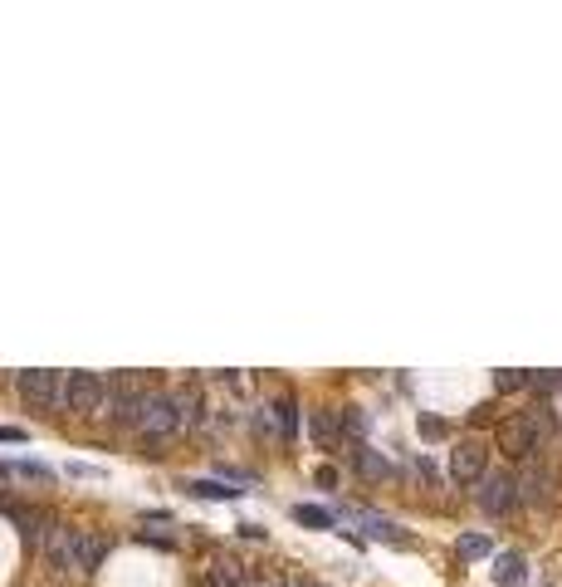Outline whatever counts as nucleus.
<instances>
[{
  "mask_svg": "<svg viewBox=\"0 0 562 587\" xmlns=\"http://www.w3.org/2000/svg\"><path fill=\"white\" fill-rule=\"evenodd\" d=\"M553 431V416H548V406H533V412L523 416H509L504 426H499V450L513 455V460H529L538 450V440Z\"/></svg>",
  "mask_w": 562,
  "mask_h": 587,
  "instance_id": "1",
  "label": "nucleus"
},
{
  "mask_svg": "<svg viewBox=\"0 0 562 587\" xmlns=\"http://www.w3.org/2000/svg\"><path fill=\"white\" fill-rule=\"evenodd\" d=\"M64 373H54V367H30V373L15 377L20 397H25V406H34V412H50V406H64Z\"/></svg>",
  "mask_w": 562,
  "mask_h": 587,
  "instance_id": "2",
  "label": "nucleus"
},
{
  "mask_svg": "<svg viewBox=\"0 0 562 587\" xmlns=\"http://www.w3.org/2000/svg\"><path fill=\"white\" fill-rule=\"evenodd\" d=\"M474 505H480L489 519H504V514L519 505V475H509V470L484 475V480L474 485Z\"/></svg>",
  "mask_w": 562,
  "mask_h": 587,
  "instance_id": "3",
  "label": "nucleus"
},
{
  "mask_svg": "<svg viewBox=\"0 0 562 587\" xmlns=\"http://www.w3.org/2000/svg\"><path fill=\"white\" fill-rule=\"evenodd\" d=\"M103 402H108V382L98 373H69L64 382V406L74 416H93V412H103Z\"/></svg>",
  "mask_w": 562,
  "mask_h": 587,
  "instance_id": "4",
  "label": "nucleus"
},
{
  "mask_svg": "<svg viewBox=\"0 0 562 587\" xmlns=\"http://www.w3.org/2000/svg\"><path fill=\"white\" fill-rule=\"evenodd\" d=\"M142 397H147V382L137 373H117L108 382V416H113V421H137Z\"/></svg>",
  "mask_w": 562,
  "mask_h": 587,
  "instance_id": "5",
  "label": "nucleus"
},
{
  "mask_svg": "<svg viewBox=\"0 0 562 587\" xmlns=\"http://www.w3.org/2000/svg\"><path fill=\"white\" fill-rule=\"evenodd\" d=\"M450 475H455L460 485H480L489 475V446L474 436H464L455 450H450Z\"/></svg>",
  "mask_w": 562,
  "mask_h": 587,
  "instance_id": "6",
  "label": "nucleus"
},
{
  "mask_svg": "<svg viewBox=\"0 0 562 587\" xmlns=\"http://www.w3.org/2000/svg\"><path fill=\"white\" fill-rule=\"evenodd\" d=\"M137 431H147V436H172V431H182L176 426V406H172L166 392H147V397H142Z\"/></svg>",
  "mask_w": 562,
  "mask_h": 587,
  "instance_id": "7",
  "label": "nucleus"
},
{
  "mask_svg": "<svg viewBox=\"0 0 562 587\" xmlns=\"http://www.w3.org/2000/svg\"><path fill=\"white\" fill-rule=\"evenodd\" d=\"M103 558H108V544H103V538L89 534V529H79V534H74V573H93Z\"/></svg>",
  "mask_w": 562,
  "mask_h": 587,
  "instance_id": "8",
  "label": "nucleus"
},
{
  "mask_svg": "<svg viewBox=\"0 0 562 587\" xmlns=\"http://www.w3.org/2000/svg\"><path fill=\"white\" fill-rule=\"evenodd\" d=\"M172 406H176V426H186V431H196L201 421H206V402H201V387L172 392Z\"/></svg>",
  "mask_w": 562,
  "mask_h": 587,
  "instance_id": "9",
  "label": "nucleus"
},
{
  "mask_svg": "<svg viewBox=\"0 0 562 587\" xmlns=\"http://www.w3.org/2000/svg\"><path fill=\"white\" fill-rule=\"evenodd\" d=\"M245 578L249 573L235 558H211V568H206V587H245Z\"/></svg>",
  "mask_w": 562,
  "mask_h": 587,
  "instance_id": "10",
  "label": "nucleus"
},
{
  "mask_svg": "<svg viewBox=\"0 0 562 587\" xmlns=\"http://www.w3.org/2000/svg\"><path fill=\"white\" fill-rule=\"evenodd\" d=\"M523 578H529V563H523V554H499L494 558V582L499 587H519Z\"/></svg>",
  "mask_w": 562,
  "mask_h": 587,
  "instance_id": "11",
  "label": "nucleus"
},
{
  "mask_svg": "<svg viewBox=\"0 0 562 587\" xmlns=\"http://www.w3.org/2000/svg\"><path fill=\"white\" fill-rule=\"evenodd\" d=\"M548 495H553V475H548V470H538V465H533V470L519 480V499H529V505H543Z\"/></svg>",
  "mask_w": 562,
  "mask_h": 587,
  "instance_id": "12",
  "label": "nucleus"
},
{
  "mask_svg": "<svg viewBox=\"0 0 562 587\" xmlns=\"http://www.w3.org/2000/svg\"><path fill=\"white\" fill-rule=\"evenodd\" d=\"M352 465H357V475H367V480H387V475H391L387 455H377L372 446H357L352 450Z\"/></svg>",
  "mask_w": 562,
  "mask_h": 587,
  "instance_id": "13",
  "label": "nucleus"
},
{
  "mask_svg": "<svg viewBox=\"0 0 562 587\" xmlns=\"http://www.w3.org/2000/svg\"><path fill=\"white\" fill-rule=\"evenodd\" d=\"M308 431H314L318 446H338L342 421H338V412H314V416H308Z\"/></svg>",
  "mask_w": 562,
  "mask_h": 587,
  "instance_id": "14",
  "label": "nucleus"
},
{
  "mask_svg": "<svg viewBox=\"0 0 562 587\" xmlns=\"http://www.w3.org/2000/svg\"><path fill=\"white\" fill-rule=\"evenodd\" d=\"M348 519H357L372 538H401V529L391 519H381V514H367V509H348Z\"/></svg>",
  "mask_w": 562,
  "mask_h": 587,
  "instance_id": "15",
  "label": "nucleus"
},
{
  "mask_svg": "<svg viewBox=\"0 0 562 587\" xmlns=\"http://www.w3.org/2000/svg\"><path fill=\"white\" fill-rule=\"evenodd\" d=\"M186 489L201 499H240V489H230L225 480H186Z\"/></svg>",
  "mask_w": 562,
  "mask_h": 587,
  "instance_id": "16",
  "label": "nucleus"
},
{
  "mask_svg": "<svg viewBox=\"0 0 562 587\" xmlns=\"http://www.w3.org/2000/svg\"><path fill=\"white\" fill-rule=\"evenodd\" d=\"M294 519L308 524V529H333V509H318V505H298Z\"/></svg>",
  "mask_w": 562,
  "mask_h": 587,
  "instance_id": "17",
  "label": "nucleus"
},
{
  "mask_svg": "<svg viewBox=\"0 0 562 587\" xmlns=\"http://www.w3.org/2000/svg\"><path fill=\"white\" fill-rule=\"evenodd\" d=\"M455 554L460 558H489V554H494V544H489L484 534H464L460 544H455Z\"/></svg>",
  "mask_w": 562,
  "mask_h": 587,
  "instance_id": "18",
  "label": "nucleus"
},
{
  "mask_svg": "<svg viewBox=\"0 0 562 587\" xmlns=\"http://www.w3.org/2000/svg\"><path fill=\"white\" fill-rule=\"evenodd\" d=\"M533 382V373H519V367H504V373H494V387L499 392H523Z\"/></svg>",
  "mask_w": 562,
  "mask_h": 587,
  "instance_id": "19",
  "label": "nucleus"
},
{
  "mask_svg": "<svg viewBox=\"0 0 562 587\" xmlns=\"http://www.w3.org/2000/svg\"><path fill=\"white\" fill-rule=\"evenodd\" d=\"M279 426H284V436H294V431H298V406L289 397L279 402Z\"/></svg>",
  "mask_w": 562,
  "mask_h": 587,
  "instance_id": "20",
  "label": "nucleus"
},
{
  "mask_svg": "<svg viewBox=\"0 0 562 587\" xmlns=\"http://www.w3.org/2000/svg\"><path fill=\"white\" fill-rule=\"evenodd\" d=\"M338 421H342V426H348V431H352V436H362V431H367V416H362V412H357V406H348V412H338Z\"/></svg>",
  "mask_w": 562,
  "mask_h": 587,
  "instance_id": "21",
  "label": "nucleus"
},
{
  "mask_svg": "<svg viewBox=\"0 0 562 587\" xmlns=\"http://www.w3.org/2000/svg\"><path fill=\"white\" fill-rule=\"evenodd\" d=\"M245 587H284V582L274 578V573H249V578H245Z\"/></svg>",
  "mask_w": 562,
  "mask_h": 587,
  "instance_id": "22",
  "label": "nucleus"
},
{
  "mask_svg": "<svg viewBox=\"0 0 562 587\" xmlns=\"http://www.w3.org/2000/svg\"><path fill=\"white\" fill-rule=\"evenodd\" d=\"M421 436H445V421H436V416H421Z\"/></svg>",
  "mask_w": 562,
  "mask_h": 587,
  "instance_id": "23",
  "label": "nucleus"
},
{
  "mask_svg": "<svg viewBox=\"0 0 562 587\" xmlns=\"http://www.w3.org/2000/svg\"><path fill=\"white\" fill-rule=\"evenodd\" d=\"M69 475H74V480H98L103 470H93V465H69Z\"/></svg>",
  "mask_w": 562,
  "mask_h": 587,
  "instance_id": "24",
  "label": "nucleus"
},
{
  "mask_svg": "<svg viewBox=\"0 0 562 587\" xmlns=\"http://www.w3.org/2000/svg\"><path fill=\"white\" fill-rule=\"evenodd\" d=\"M318 485L333 489V485H338V470H333V465H323V470H318Z\"/></svg>",
  "mask_w": 562,
  "mask_h": 587,
  "instance_id": "25",
  "label": "nucleus"
},
{
  "mask_svg": "<svg viewBox=\"0 0 562 587\" xmlns=\"http://www.w3.org/2000/svg\"><path fill=\"white\" fill-rule=\"evenodd\" d=\"M0 440H25V431H20V426H0Z\"/></svg>",
  "mask_w": 562,
  "mask_h": 587,
  "instance_id": "26",
  "label": "nucleus"
},
{
  "mask_svg": "<svg viewBox=\"0 0 562 587\" xmlns=\"http://www.w3.org/2000/svg\"><path fill=\"white\" fill-rule=\"evenodd\" d=\"M284 587H314V582H284Z\"/></svg>",
  "mask_w": 562,
  "mask_h": 587,
  "instance_id": "27",
  "label": "nucleus"
}]
</instances>
